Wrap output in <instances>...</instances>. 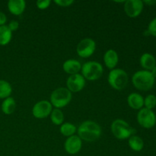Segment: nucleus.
I'll return each instance as SVG.
<instances>
[{"label":"nucleus","mask_w":156,"mask_h":156,"mask_svg":"<svg viewBox=\"0 0 156 156\" xmlns=\"http://www.w3.org/2000/svg\"><path fill=\"white\" fill-rule=\"evenodd\" d=\"M101 135V128L97 123L86 120L81 123L78 128V136L85 142H94Z\"/></svg>","instance_id":"1"},{"label":"nucleus","mask_w":156,"mask_h":156,"mask_svg":"<svg viewBox=\"0 0 156 156\" xmlns=\"http://www.w3.org/2000/svg\"><path fill=\"white\" fill-rule=\"evenodd\" d=\"M132 82L134 87L141 91H149L153 88L155 79L150 71L140 70L136 72L132 77Z\"/></svg>","instance_id":"2"},{"label":"nucleus","mask_w":156,"mask_h":156,"mask_svg":"<svg viewBox=\"0 0 156 156\" xmlns=\"http://www.w3.org/2000/svg\"><path fill=\"white\" fill-rule=\"evenodd\" d=\"M111 129L113 135L120 140L129 139L136 133V129H134L127 122L121 119L114 120L111 123Z\"/></svg>","instance_id":"3"},{"label":"nucleus","mask_w":156,"mask_h":156,"mask_svg":"<svg viewBox=\"0 0 156 156\" xmlns=\"http://www.w3.org/2000/svg\"><path fill=\"white\" fill-rule=\"evenodd\" d=\"M72 92L66 88H59L51 93L50 103L52 106L60 109L69 104L72 100Z\"/></svg>","instance_id":"4"},{"label":"nucleus","mask_w":156,"mask_h":156,"mask_svg":"<svg viewBox=\"0 0 156 156\" xmlns=\"http://www.w3.org/2000/svg\"><path fill=\"white\" fill-rule=\"evenodd\" d=\"M128 75L121 69H114L110 72L108 81L110 85L116 90H122L128 84Z\"/></svg>","instance_id":"5"},{"label":"nucleus","mask_w":156,"mask_h":156,"mask_svg":"<svg viewBox=\"0 0 156 156\" xmlns=\"http://www.w3.org/2000/svg\"><path fill=\"white\" fill-rule=\"evenodd\" d=\"M82 76L85 79L89 81H95L100 79L103 74L104 69L101 64L95 61L85 62L82 66Z\"/></svg>","instance_id":"6"},{"label":"nucleus","mask_w":156,"mask_h":156,"mask_svg":"<svg viewBox=\"0 0 156 156\" xmlns=\"http://www.w3.org/2000/svg\"><path fill=\"white\" fill-rule=\"evenodd\" d=\"M137 121L141 126L146 129H151L156 124L155 114L147 108H142L137 114Z\"/></svg>","instance_id":"7"},{"label":"nucleus","mask_w":156,"mask_h":156,"mask_svg":"<svg viewBox=\"0 0 156 156\" xmlns=\"http://www.w3.org/2000/svg\"><path fill=\"white\" fill-rule=\"evenodd\" d=\"M95 50V41L91 38H85L79 43L76 48V52L80 57L88 58L92 56Z\"/></svg>","instance_id":"8"},{"label":"nucleus","mask_w":156,"mask_h":156,"mask_svg":"<svg viewBox=\"0 0 156 156\" xmlns=\"http://www.w3.org/2000/svg\"><path fill=\"white\" fill-rule=\"evenodd\" d=\"M53 106L48 101H41L35 104L32 109V114L35 118L44 119L50 115Z\"/></svg>","instance_id":"9"},{"label":"nucleus","mask_w":156,"mask_h":156,"mask_svg":"<svg viewBox=\"0 0 156 156\" xmlns=\"http://www.w3.org/2000/svg\"><path fill=\"white\" fill-rule=\"evenodd\" d=\"M144 7L141 0H127L124 2V12L127 16L136 18L142 13Z\"/></svg>","instance_id":"10"},{"label":"nucleus","mask_w":156,"mask_h":156,"mask_svg":"<svg viewBox=\"0 0 156 156\" xmlns=\"http://www.w3.org/2000/svg\"><path fill=\"white\" fill-rule=\"evenodd\" d=\"M67 88L71 92H79L84 88L85 85V79L82 75L75 74L72 75L68 78L66 81Z\"/></svg>","instance_id":"11"},{"label":"nucleus","mask_w":156,"mask_h":156,"mask_svg":"<svg viewBox=\"0 0 156 156\" xmlns=\"http://www.w3.org/2000/svg\"><path fill=\"white\" fill-rule=\"evenodd\" d=\"M82 146V140L78 136H72L68 137L64 143L66 152L69 155H76L80 152Z\"/></svg>","instance_id":"12"},{"label":"nucleus","mask_w":156,"mask_h":156,"mask_svg":"<svg viewBox=\"0 0 156 156\" xmlns=\"http://www.w3.org/2000/svg\"><path fill=\"white\" fill-rule=\"evenodd\" d=\"M119 61V56L117 52L115 50H108L105 52L104 55V62L105 66L110 69H115L116 66L117 65Z\"/></svg>","instance_id":"13"},{"label":"nucleus","mask_w":156,"mask_h":156,"mask_svg":"<svg viewBox=\"0 0 156 156\" xmlns=\"http://www.w3.org/2000/svg\"><path fill=\"white\" fill-rule=\"evenodd\" d=\"M26 2L24 0H9L8 2L9 11L14 15H20L24 12Z\"/></svg>","instance_id":"14"},{"label":"nucleus","mask_w":156,"mask_h":156,"mask_svg":"<svg viewBox=\"0 0 156 156\" xmlns=\"http://www.w3.org/2000/svg\"><path fill=\"white\" fill-rule=\"evenodd\" d=\"M62 69L64 72L72 76V75L77 74L82 69V65L80 62L76 59H67L63 62Z\"/></svg>","instance_id":"15"},{"label":"nucleus","mask_w":156,"mask_h":156,"mask_svg":"<svg viewBox=\"0 0 156 156\" xmlns=\"http://www.w3.org/2000/svg\"><path fill=\"white\" fill-rule=\"evenodd\" d=\"M127 103L133 109L140 110L144 106V98L139 93H131L127 98Z\"/></svg>","instance_id":"16"},{"label":"nucleus","mask_w":156,"mask_h":156,"mask_svg":"<svg viewBox=\"0 0 156 156\" xmlns=\"http://www.w3.org/2000/svg\"><path fill=\"white\" fill-rule=\"evenodd\" d=\"M140 65L146 71H152L156 66V59L151 53H145L140 57Z\"/></svg>","instance_id":"17"},{"label":"nucleus","mask_w":156,"mask_h":156,"mask_svg":"<svg viewBox=\"0 0 156 156\" xmlns=\"http://www.w3.org/2000/svg\"><path fill=\"white\" fill-rule=\"evenodd\" d=\"M128 143H129V146L130 147V149L135 152H140L143 150V147H144V142H143V139L136 135L129 137Z\"/></svg>","instance_id":"18"},{"label":"nucleus","mask_w":156,"mask_h":156,"mask_svg":"<svg viewBox=\"0 0 156 156\" xmlns=\"http://www.w3.org/2000/svg\"><path fill=\"white\" fill-rule=\"evenodd\" d=\"M16 108V102L13 98L9 97L3 101L2 104V111L5 114H12Z\"/></svg>","instance_id":"19"},{"label":"nucleus","mask_w":156,"mask_h":156,"mask_svg":"<svg viewBox=\"0 0 156 156\" xmlns=\"http://www.w3.org/2000/svg\"><path fill=\"white\" fill-rule=\"evenodd\" d=\"M12 37V32L8 26H0V45H7Z\"/></svg>","instance_id":"20"},{"label":"nucleus","mask_w":156,"mask_h":156,"mask_svg":"<svg viewBox=\"0 0 156 156\" xmlns=\"http://www.w3.org/2000/svg\"><path fill=\"white\" fill-rule=\"evenodd\" d=\"M59 130H60V133L62 134V136L70 137L72 136H74V134L77 131V128L73 123H63L61 125Z\"/></svg>","instance_id":"21"},{"label":"nucleus","mask_w":156,"mask_h":156,"mask_svg":"<svg viewBox=\"0 0 156 156\" xmlns=\"http://www.w3.org/2000/svg\"><path fill=\"white\" fill-rule=\"evenodd\" d=\"M50 116V120L53 124L59 126V125H62L63 123L64 115L60 109H58V108L53 109Z\"/></svg>","instance_id":"22"},{"label":"nucleus","mask_w":156,"mask_h":156,"mask_svg":"<svg viewBox=\"0 0 156 156\" xmlns=\"http://www.w3.org/2000/svg\"><path fill=\"white\" fill-rule=\"evenodd\" d=\"M12 88L10 83L5 80H0V98H7L11 95Z\"/></svg>","instance_id":"23"},{"label":"nucleus","mask_w":156,"mask_h":156,"mask_svg":"<svg viewBox=\"0 0 156 156\" xmlns=\"http://www.w3.org/2000/svg\"><path fill=\"white\" fill-rule=\"evenodd\" d=\"M145 108L152 110L156 106V96L154 94H149L144 99Z\"/></svg>","instance_id":"24"},{"label":"nucleus","mask_w":156,"mask_h":156,"mask_svg":"<svg viewBox=\"0 0 156 156\" xmlns=\"http://www.w3.org/2000/svg\"><path fill=\"white\" fill-rule=\"evenodd\" d=\"M147 31L149 35L156 37V17L153 18L149 24Z\"/></svg>","instance_id":"25"},{"label":"nucleus","mask_w":156,"mask_h":156,"mask_svg":"<svg viewBox=\"0 0 156 156\" xmlns=\"http://www.w3.org/2000/svg\"><path fill=\"white\" fill-rule=\"evenodd\" d=\"M50 3H51L50 0H38L36 2V5L41 10H44L50 6Z\"/></svg>","instance_id":"26"},{"label":"nucleus","mask_w":156,"mask_h":156,"mask_svg":"<svg viewBox=\"0 0 156 156\" xmlns=\"http://www.w3.org/2000/svg\"><path fill=\"white\" fill-rule=\"evenodd\" d=\"M54 2L60 7H69L73 4V0H55Z\"/></svg>","instance_id":"27"},{"label":"nucleus","mask_w":156,"mask_h":156,"mask_svg":"<svg viewBox=\"0 0 156 156\" xmlns=\"http://www.w3.org/2000/svg\"><path fill=\"white\" fill-rule=\"evenodd\" d=\"M18 27H19V23L17 21H12L11 22H9V25H8V27L10 29V30L12 32L18 30Z\"/></svg>","instance_id":"28"},{"label":"nucleus","mask_w":156,"mask_h":156,"mask_svg":"<svg viewBox=\"0 0 156 156\" xmlns=\"http://www.w3.org/2000/svg\"><path fill=\"white\" fill-rule=\"evenodd\" d=\"M7 21V18H6V15H5L3 12H0V26L5 25V24Z\"/></svg>","instance_id":"29"},{"label":"nucleus","mask_w":156,"mask_h":156,"mask_svg":"<svg viewBox=\"0 0 156 156\" xmlns=\"http://www.w3.org/2000/svg\"><path fill=\"white\" fill-rule=\"evenodd\" d=\"M143 3L148 5H154L156 4V0H148V1H144Z\"/></svg>","instance_id":"30"},{"label":"nucleus","mask_w":156,"mask_h":156,"mask_svg":"<svg viewBox=\"0 0 156 156\" xmlns=\"http://www.w3.org/2000/svg\"><path fill=\"white\" fill-rule=\"evenodd\" d=\"M151 73H152V75L154 76V78H155H155H156V66H155V67H154L153 69H152V71H151Z\"/></svg>","instance_id":"31"}]
</instances>
